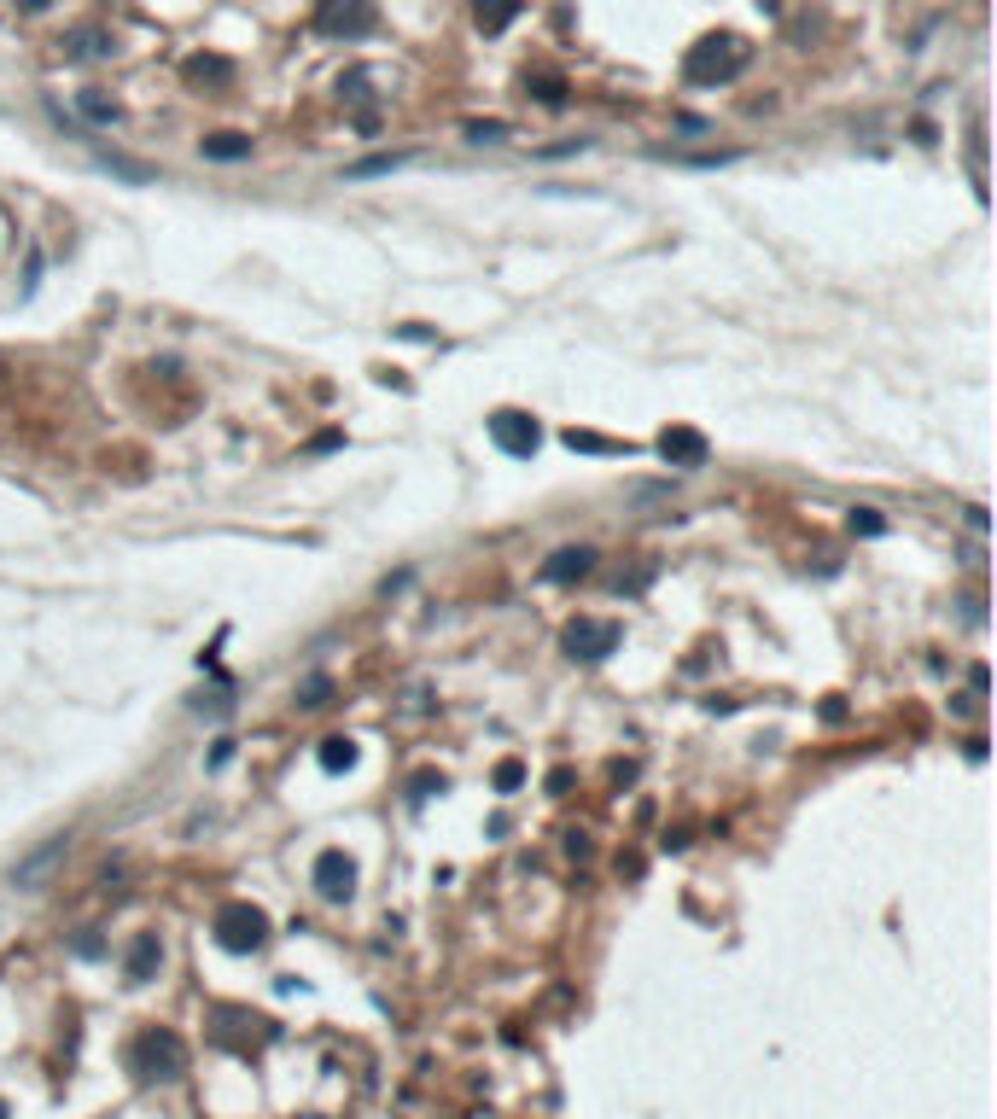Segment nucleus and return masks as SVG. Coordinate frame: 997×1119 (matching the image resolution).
I'll return each mask as SVG.
<instances>
[{"label":"nucleus","mask_w":997,"mask_h":1119,"mask_svg":"<svg viewBox=\"0 0 997 1119\" xmlns=\"http://www.w3.org/2000/svg\"><path fill=\"white\" fill-rule=\"evenodd\" d=\"M129 1061H135L140 1079H181V1073H187V1044L175 1038L170 1026H152V1032L135 1038Z\"/></svg>","instance_id":"1"},{"label":"nucleus","mask_w":997,"mask_h":1119,"mask_svg":"<svg viewBox=\"0 0 997 1119\" xmlns=\"http://www.w3.org/2000/svg\"><path fill=\"white\" fill-rule=\"evenodd\" d=\"M741 65H747V47H741L735 35H706V41L688 53L683 76L688 82H729Z\"/></svg>","instance_id":"2"},{"label":"nucleus","mask_w":997,"mask_h":1119,"mask_svg":"<svg viewBox=\"0 0 997 1119\" xmlns=\"http://www.w3.org/2000/svg\"><path fill=\"white\" fill-rule=\"evenodd\" d=\"M263 939H269V916H263L257 904L240 898V904H222V910H216V945L222 950H257Z\"/></svg>","instance_id":"3"},{"label":"nucleus","mask_w":997,"mask_h":1119,"mask_svg":"<svg viewBox=\"0 0 997 1119\" xmlns=\"http://www.w3.org/2000/svg\"><path fill=\"white\" fill-rule=\"evenodd\" d=\"M315 30L321 35H368L374 30V0H327L315 12Z\"/></svg>","instance_id":"4"},{"label":"nucleus","mask_w":997,"mask_h":1119,"mask_svg":"<svg viewBox=\"0 0 997 1119\" xmlns=\"http://www.w3.org/2000/svg\"><path fill=\"white\" fill-rule=\"evenodd\" d=\"M490 438L502 443L508 455H537L543 432H537L531 414H519V408H496V414H490Z\"/></svg>","instance_id":"5"},{"label":"nucleus","mask_w":997,"mask_h":1119,"mask_svg":"<svg viewBox=\"0 0 997 1119\" xmlns=\"http://www.w3.org/2000/svg\"><path fill=\"white\" fill-rule=\"evenodd\" d=\"M613 647H619V624H601V618L566 624V653H572V659H607Z\"/></svg>","instance_id":"6"},{"label":"nucleus","mask_w":997,"mask_h":1119,"mask_svg":"<svg viewBox=\"0 0 997 1119\" xmlns=\"http://www.w3.org/2000/svg\"><path fill=\"white\" fill-rule=\"evenodd\" d=\"M70 851V834H53V840H41V846L30 851V857H18L12 863V886H41L53 869H59V857Z\"/></svg>","instance_id":"7"},{"label":"nucleus","mask_w":997,"mask_h":1119,"mask_svg":"<svg viewBox=\"0 0 997 1119\" xmlns=\"http://www.w3.org/2000/svg\"><path fill=\"white\" fill-rule=\"evenodd\" d=\"M315 886H321V898H350L356 863H350L344 851H321V857H315Z\"/></svg>","instance_id":"8"},{"label":"nucleus","mask_w":997,"mask_h":1119,"mask_svg":"<svg viewBox=\"0 0 997 1119\" xmlns=\"http://www.w3.org/2000/svg\"><path fill=\"white\" fill-rule=\"evenodd\" d=\"M659 455H665L671 467H700V461H706V438L688 432V426H671V432L659 438Z\"/></svg>","instance_id":"9"},{"label":"nucleus","mask_w":997,"mask_h":1119,"mask_svg":"<svg viewBox=\"0 0 997 1119\" xmlns=\"http://www.w3.org/2000/svg\"><path fill=\"white\" fill-rule=\"evenodd\" d=\"M589 566H595V548H560L549 566H543V577H549V583H572V577H584Z\"/></svg>","instance_id":"10"},{"label":"nucleus","mask_w":997,"mask_h":1119,"mask_svg":"<svg viewBox=\"0 0 997 1119\" xmlns=\"http://www.w3.org/2000/svg\"><path fill=\"white\" fill-rule=\"evenodd\" d=\"M158 968V933H140L135 950H129V985H146Z\"/></svg>","instance_id":"11"},{"label":"nucleus","mask_w":997,"mask_h":1119,"mask_svg":"<svg viewBox=\"0 0 997 1119\" xmlns=\"http://www.w3.org/2000/svg\"><path fill=\"white\" fill-rule=\"evenodd\" d=\"M519 18V0H479V30L484 35H502Z\"/></svg>","instance_id":"12"},{"label":"nucleus","mask_w":997,"mask_h":1119,"mask_svg":"<svg viewBox=\"0 0 997 1119\" xmlns=\"http://www.w3.org/2000/svg\"><path fill=\"white\" fill-rule=\"evenodd\" d=\"M350 764H356V741H350V735L321 741V770H327V776H339V770H350Z\"/></svg>","instance_id":"13"},{"label":"nucleus","mask_w":997,"mask_h":1119,"mask_svg":"<svg viewBox=\"0 0 997 1119\" xmlns=\"http://www.w3.org/2000/svg\"><path fill=\"white\" fill-rule=\"evenodd\" d=\"M205 158H216V164H240V158H251V140H245V135H210Z\"/></svg>","instance_id":"14"},{"label":"nucleus","mask_w":997,"mask_h":1119,"mask_svg":"<svg viewBox=\"0 0 997 1119\" xmlns=\"http://www.w3.org/2000/svg\"><path fill=\"white\" fill-rule=\"evenodd\" d=\"M852 531H858V537H881V531H887V519H881L875 508H852Z\"/></svg>","instance_id":"15"},{"label":"nucleus","mask_w":997,"mask_h":1119,"mask_svg":"<svg viewBox=\"0 0 997 1119\" xmlns=\"http://www.w3.org/2000/svg\"><path fill=\"white\" fill-rule=\"evenodd\" d=\"M467 140H479V146H496V140H508V123H467Z\"/></svg>","instance_id":"16"},{"label":"nucleus","mask_w":997,"mask_h":1119,"mask_svg":"<svg viewBox=\"0 0 997 1119\" xmlns=\"http://www.w3.org/2000/svg\"><path fill=\"white\" fill-rule=\"evenodd\" d=\"M111 175H123V181H152V170L146 164H129V158H100Z\"/></svg>","instance_id":"17"},{"label":"nucleus","mask_w":997,"mask_h":1119,"mask_svg":"<svg viewBox=\"0 0 997 1119\" xmlns=\"http://www.w3.org/2000/svg\"><path fill=\"white\" fill-rule=\"evenodd\" d=\"M82 111H88L94 123H117V105H111V100H100V94H82Z\"/></svg>","instance_id":"18"},{"label":"nucleus","mask_w":997,"mask_h":1119,"mask_svg":"<svg viewBox=\"0 0 997 1119\" xmlns=\"http://www.w3.org/2000/svg\"><path fill=\"white\" fill-rule=\"evenodd\" d=\"M566 443H572V449H595V455H607V449H619V443L595 438V432H566Z\"/></svg>","instance_id":"19"},{"label":"nucleus","mask_w":997,"mask_h":1119,"mask_svg":"<svg viewBox=\"0 0 997 1119\" xmlns=\"http://www.w3.org/2000/svg\"><path fill=\"white\" fill-rule=\"evenodd\" d=\"M519 781H525V764H514V758H508V764L496 770V787H502V793H514Z\"/></svg>","instance_id":"20"},{"label":"nucleus","mask_w":997,"mask_h":1119,"mask_svg":"<svg viewBox=\"0 0 997 1119\" xmlns=\"http://www.w3.org/2000/svg\"><path fill=\"white\" fill-rule=\"evenodd\" d=\"M24 6H47V0H24Z\"/></svg>","instance_id":"21"},{"label":"nucleus","mask_w":997,"mask_h":1119,"mask_svg":"<svg viewBox=\"0 0 997 1119\" xmlns=\"http://www.w3.org/2000/svg\"><path fill=\"white\" fill-rule=\"evenodd\" d=\"M0 1119H6V1108H0Z\"/></svg>","instance_id":"22"}]
</instances>
